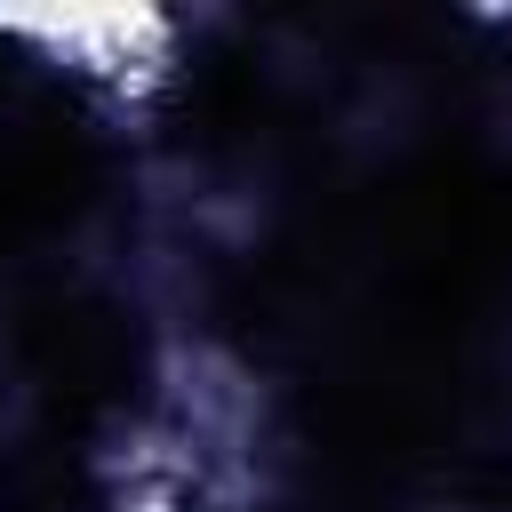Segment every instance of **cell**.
I'll use <instances>...</instances> for the list:
<instances>
[{
    "label": "cell",
    "mask_w": 512,
    "mask_h": 512,
    "mask_svg": "<svg viewBox=\"0 0 512 512\" xmlns=\"http://www.w3.org/2000/svg\"><path fill=\"white\" fill-rule=\"evenodd\" d=\"M0 40H24L40 48L56 72L136 104L144 88L168 80V56H176V24L152 16V8H64V16H0Z\"/></svg>",
    "instance_id": "6da1fadb"
}]
</instances>
